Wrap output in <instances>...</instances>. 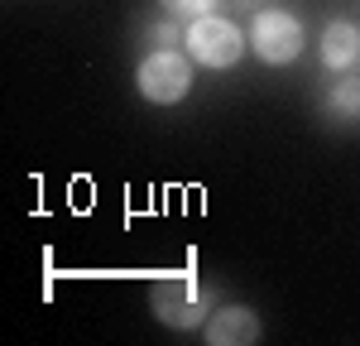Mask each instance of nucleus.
Listing matches in <instances>:
<instances>
[{
	"label": "nucleus",
	"instance_id": "f257e3e1",
	"mask_svg": "<svg viewBox=\"0 0 360 346\" xmlns=\"http://www.w3.org/2000/svg\"><path fill=\"white\" fill-rule=\"evenodd\" d=\"M135 86H139L144 101L173 106V101H183L188 86H193V58L178 53V49H149L144 63H139V72H135Z\"/></svg>",
	"mask_w": 360,
	"mask_h": 346
},
{
	"label": "nucleus",
	"instance_id": "f03ea898",
	"mask_svg": "<svg viewBox=\"0 0 360 346\" xmlns=\"http://www.w3.org/2000/svg\"><path fill=\"white\" fill-rule=\"evenodd\" d=\"M188 58L202 63V68H236L240 53H245V34L236 20H226V15H197L193 25H188Z\"/></svg>",
	"mask_w": 360,
	"mask_h": 346
},
{
	"label": "nucleus",
	"instance_id": "7ed1b4c3",
	"mask_svg": "<svg viewBox=\"0 0 360 346\" xmlns=\"http://www.w3.org/2000/svg\"><path fill=\"white\" fill-rule=\"evenodd\" d=\"M149 308H154V317L164 327L188 332V327H202L212 317V298L202 293L197 279H159L154 293H149Z\"/></svg>",
	"mask_w": 360,
	"mask_h": 346
},
{
	"label": "nucleus",
	"instance_id": "20e7f679",
	"mask_svg": "<svg viewBox=\"0 0 360 346\" xmlns=\"http://www.w3.org/2000/svg\"><path fill=\"white\" fill-rule=\"evenodd\" d=\"M250 44H255V53L264 63L283 68V63H293L303 53V25L288 10H259L255 25H250Z\"/></svg>",
	"mask_w": 360,
	"mask_h": 346
},
{
	"label": "nucleus",
	"instance_id": "39448f33",
	"mask_svg": "<svg viewBox=\"0 0 360 346\" xmlns=\"http://www.w3.org/2000/svg\"><path fill=\"white\" fill-rule=\"evenodd\" d=\"M202 337L212 346H250V342H259V317L250 308H217L202 322Z\"/></svg>",
	"mask_w": 360,
	"mask_h": 346
},
{
	"label": "nucleus",
	"instance_id": "423d86ee",
	"mask_svg": "<svg viewBox=\"0 0 360 346\" xmlns=\"http://www.w3.org/2000/svg\"><path fill=\"white\" fill-rule=\"evenodd\" d=\"M356 58H360V29L351 20H332L322 29V63L336 68V72H346Z\"/></svg>",
	"mask_w": 360,
	"mask_h": 346
},
{
	"label": "nucleus",
	"instance_id": "0eeeda50",
	"mask_svg": "<svg viewBox=\"0 0 360 346\" xmlns=\"http://www.w3.org/2000/svg\"><path fill=\"white\" fill-rule=\"evenodd\" d=\"M332 115L360 120V77H341V82L332 86Z\"/></svg>",
	"mask_w": 360,
	"mask_h": 346
},
{
	"label": "nucleus",
	"instance_id": "6e6552de",
	"mask_svg": "<svg viewBox=\"0 0 360 346\" xmlns=\"http://www.w3.org/2000/svg\"><path fill=\"white\" fill-rule=\"evenodd\" d=\"M164 5V15L173 20H197V15H212L217 10V0H159Z\"/></svg>",
	"mask_w": 360,
	"mask_h": 346
},
{
	"label": "nucleus",
	"instance_id": "1a4fd4ad",
	"mask_svg": "<svg viewBox=\"0 0 360 346\" xmlns=\"http://www.w3.org/2000/svg\"><path fill=\"white\" fill-rule=\"evenodd\" d=\"M149 44L154 49H178V44H188V29H178V25H149Z\"/></svg>",
	"mask_w": 360,
	"mask_h": 346
}]
</instances>
